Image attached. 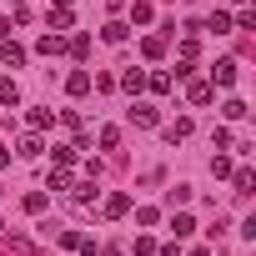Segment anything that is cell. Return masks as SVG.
<instances>
[{
    "mask_svg": "<svg viewBox=\"0 0 256 256\" xmlns=\"http://www.w3.org/2000/svg\"><path fill=\"white\" fill-rule=\"evenodd\" d=\"M76 151H80V146H56V166H70V161H76Z\"/></svg>",
    "mask_w": 256,
    "mask_h": 256,
    "instance_id": "27",
    "label": "cell"
},
{
    "mask_svg": "<svg viewBox=\"0 0 256 256\" xmlns=\"http://www.w3.org/2000/svg\"><path fill=\"white\" fill-rule=\"evenodd\" d=\"M0 60L20 70V66H26V46H20V40H6V46H0Z\"/></svg>",
    "mask_w": 256,
    "mask_h": 256,
    "instance_id": "3",
    "label": "cell"
},
{
    "mask_svg": "<svg viewBox=\"0 0 256 256\" xmlns=\"http://www.w3.org/2000/svg\"><path fill=\"white\" fill-rule=\"evenodd\" d=\"M70 26H76L70 6H50V30H70Z\"/></svg>",
    "mask_w": 256,
    "mask_h": 256,
    "instance_id": "6",
    "label": "cell"
},
{
    "mask_svg": "<svg viewBox=\"0 0 256 256\" xmlns=\"http://www.w3.org/2000/svg\"><path fill=\"white\" fill-rule=\"evenodd\" d=\"M10 246H16V251H20V256H36V246H30V241H26V236H16V231H10Z\"/></svg>",
    "mask_w": 256,
    "mask_h": 256,
    "instance_id": "30",
    "label": "cell"
},
{
    "mask_svg": "<svg viewBox=\"0 0 256 256\" xmlns=\"http://www.w3.org/2000/svg\"><path fill=\"white\" fill-rule=\"evenodd\" d=\"M131 20H136V26H146V20H151V6H146V0H136V6H131Z\"/></svg>",
    "mask_w": 256,
    "mask_h": 256,
    "instance_id": "26",
    "label": "cell"
},
{
    "mask_svg": "<svg viewBox=\"0 0 256 256\" xmlns=\"http://www.w3.org/2000/svg\"><path fill=\"white\" fill-rule=\"evenodd\" d=\"M20 206H26L30 216H40V211L50 206V196H46V191H26V201H20Z\"/></svg>",
    "mask_w": 256,
    "mask_h": 256,
    "instance_id": "14",
    "label": "cell"
},
{
    "mask_svg": "<svg viewBox=\"0 0 256 256\" xmlns=\"http://www.w3.org/2000/svg\"><path fill=\"white\" fill-rule=\"evenodd\" d=\"M100 36H106V40H110V46H120V40H126V26H120V20H110V26H106V30H100Z\"/></svg>",
    "mask_w": 256,
    "mask_h": 256,
    "instance_id": "25",
    "label": "cell"
},
{
    "mask_svg": "<svg viewBox=\"0 0 256 256\" xmlns=\"http://www.w3.org/2000/svg\"><path fill=\"white\" fill-rule=\"evenodd\" d=\"M70 201H76V206H96V176L80 181V186H70Z\"/></svg>",
    "mask_w": 256,
    "mask_h": 256,
    "instance_id": "5",
    "label": "cell"
},
{
    "mask_svg": "<svg viewBox=\"0 0 256 256\" xmlns=\"http://www.w3.org/2000/svg\"><path fill=\"white\" fill-rule=\"evenodd\" d=\"M186 136H191V120H186V116H181L176 126H166V141H186Z\"/></svg>",
    "mask_w": 256,
    "mask_h": 256,
    "instance_id": "18",
    "label": "cell"
},
{
    "mask_svg": "<svg viewBox=\"0 0 256 256\" xmlns=\"http://www.w3.org/2000/svg\"><path fill=\"white\" fill-rule=\"evenodd\" d=\"M56 6H70V0H56Z\"/></svg>",
    "mask_w": 256,
    "mask_h": 256,
    "instance_id": "33",
    "label": "cell"
},
{
    "mask_svg": "<svg viewBox=\"0 0 256 256\" xmlns=\"http://www.w3.org/2000/svg\"><path fill=\"white\" fill-rule=\"evenodd\" d=\"M10 6H26V0H10Z\"/></svg>",
    "mask_w": 256,
    "mask_h": 256,
    "instance_id": "34",
    "label": "cell"
},
{
    "mask_svg": "<svg viewBox=\"0 0 256 256\" xmlns=\"http://www.w3.org/2000/svg\"><path fill=\"white\" fill-rule=\"evenodd\" d=\"M90 50V36H70V56H86Z\"/></svg>",
    "mask_w": 256,
    "mask_h": 256,
    "instance_id": "29",
    "label": "cell"
},
{
    "mask_svg": "<svg viewBox=\"0 0 256 256\" xmlns=\"http://www.w3.org/2000/svg\"><path fill=\"white\" fill-rule=\"evenodd\" d=\"M126 211H131V196H126V191L106 196V216H126Z\"/></svg>",
    "mask_w": 256,
    "mask_h": 256,
    "instance_id": "11",
    "label": "cell"
},
{
    "mask_svg": "<svg viewBox=\"0 0 256 256\" xmlns=\"http://www.w3.org/2000/svg\"><path fill=\"white\" fill-rule=\"evenodd\" d=\"M146 86H151L156 96H166V90H171V76H166V70H151V76H146Z\"/></svg>",
    "mask_w": 256,
    "mask_h": 256,
    "instance_id": "16",
    "label": "cell"
},
{
    "mask_svg": "<svg viewBox=\"0 0 256 256\" xmlns=\"http://www.w3.org/2000/svg\"><path fill=\"white\" fill-rule=\"evenodd\" d=\"M231 186H236V196H251V186H256V176H251L246 166H231Z\"/></svg>",
    "mask_w": 256,
    "mask_h": 256,
    "instance_id": "4",
    "label": "cell"
},
{
    "mask_svg": "<svg viewBox=\"0 0 256 256\" xmlns=\"http://www.w3.org/2000/svg\"><path fill=\"white\" fill-rule=\"evenodd\" d=\"M6 166H10V151H6V146H0V171H6Z\"/></svg>",
    "mask_w": 256,
    "mask_h": 256,
    "instance_id": "31",
    "label": "cell"
},
{
    "mask_svg": "<svg viewBox=\"0 0 256 256\" xmlns=\"http://www.w3.org/2000/svg\"><path fill=\"white\" fill-rule=\"evenodd\" d=\"M236 70H241V66H236V60H221V66H216V70H211V76H216V80H211V86H236Z\"/></svg>",
    "mask_w": 256,
    "mask_h": 256,
    "instance_id": "7",
    "label": "cell"
},
{
    "mask_svg": "<svg viewBox=\"0 0 256 256\" xmlns=\"http://www.w3.org/2000/svg\"><path fill=\"white\" fill-rule=\"evenodd\" d=\"M50 120H56V110H46V106H36V110H30V126H36V131H46Z\"/></svg>",
    "mask_w": 256,
    "mask_h": 256,
    "instance_id": "20",
    "label": "cell"
},
{
    "mask_svg": "<svg viewBox=\"0 0 256 256\" xmlns=\"http://www.w3.org/2000/svg\"><path fill=\"white\" fill-rule=\"evenodd\" d=\"M120 90L141 96V90H146V70H126V76H120Z\"/></svg>",
    "mask_w": 256,
    "mask_h": 256,
    "instance_id": "10",
    "label": "cell"
},
{
    "mask_svg": "<svg viewBox=\"0 0 256 256\" xmlns=\"http://www.w3.org/2000/svg\"><path fill=\"white\" fill-rule=\"evenodd\" d=\"M40 151H46V141H40V136L30 131V136H20V151H16V156H26V161H36Z\"/></svg>",
    "mask_w": 256,
    "mask_h": 256,
    "instance_id": "8",
    "label": "cell"
},
{
    "mask_svg": "<svg viewBox=\"0 0 256 256\" xmlns=\"http://www.w3.org/2000/svg\"><path fill=\"white\" fill-rule=\"evenodd\" d=\"M211 176H231V156H211Z\"/></svg>",
    "mask_w": 256,
    "mask_h": 256,
    "instance_id": "28",
    "label": "cell"
},
{
    "mask_svg": "<svg viewBox=\"0 0 256 256\" xmlns=\"http://www.w3.org/2000/svg\"><path fill=\"white\" fill-rule=\"evenodd\" d=\"M96 141H100L106 151H116V146H120V131H116V126H100V136H96Z\"/></svg>",
    "mask_w": 256,
    "mask_h": 256,
    "instance_id": "19",
    "label": "cell"
},
{
    "mask_svg": "<svg viewBox=\"0 0 256 256\" xmlns=\"http://www.w3.org/2000/svg\"><path fill=\"white\" fill-rule=\"evenodd\" d=\"M186 96H191V106H211V100H216V86H211V80H191Z\"/></svg>",
    "mask_w": 256,
    "mask_h": 256,
    "instance_id": "1",
    "label": "cell"
},
{
    "mask_svg": "<svg viewBox=\"0 0 256 256\" xmlns=\"http://www.w3.org/2000/svg\"><path fill=\"white\" fill-rule=\"evenodd\" d=\"M141 50H146L151 60H161V56H166V40H161V36H146V40H141Z\"/></svg>",
    "mask_w": 256,
    "mask_h": 256,
    "instance_id": "15",
    "label": "cell"
},
{
    "mask_svg": "<svg viewBox=\"0 0 256 256\" xmlns=\"http://www.w3.org/2000/svg\"><path fill=\"white\" fill-rule=\"evenodd\" d=\"M166 201H171V206H186V201H191V186H186V181H181V186H171V191H166Z\"/></svg>",
    "mask_w": 256,
    "mask_h": 256,
    "instance_id": "24",
    "label": "cell"
},
{
    "mask_svg": "<svg viewBox=\"0 0 256 256\" xmlns=\"http://www.w3.org/2000/svg\"><path fill=\"white\" fill-rule=\"evenodd\" d=\"M191 256H206V251H191Z\"/></svg>",
    "mask_w": 256,
    "mask_h": 256,
    "instance_id": "35",
    "label": "cell"
},
{
    "mask_svg": "<svg viewBox=\"0 0 256 256\" xmlns=\"http://www.w3.org/2000/svg\"><path fill=\"white\" fill-rule=\"evenodd\" d=\"M66 90H70V96H86V90H90V76H86V70H70V76H66Z\"/></svg>",
    "mask_w": 256,
    "mask_h": 256,
    "instance_id": "13",
    "label": "cell"
},
{
    "mask_svg": "<svg viewBox=\"0 0 256 256\" xmlns=\"http://www.w3.org/2000/svg\"><path fill=\"white\" fill-rule=\"evenodd\" d=\"M100 256H120V251H116V246H106V251H100Z\"/></svg>",
    "mask_w": 256,
    "mask_h": 256,
    "instance_id": "32",
    "label": "cell"
},
{
    "mask_svg": "<svg viewBox=\"0 0 256 256\" xmlns=\"http://www.w3.org/2000/svg\"><path fill=\"white\" fill-rule=\"evenodd\" d=\"M0 106H20V86L10 76H0Z\"/></svg>",
    "mask_w": 256,
    "mask_h": 256,
    "instance_id": "9",
    "label": "cell"
},
{
    "mask_svg": "<svg viewBox=\"0 0 256 256\" xmlns=\"http://www.w3.org/2000/svg\"><path fill=\"white\" fill-rule=\"evenodd\" d=\"M46 186H50V191H70V171H66V166H60V171H50V181H46Z\"/></svg>",
    "mask_w": 256,
    "mask_h": 256,
    "instance_id": "23",
    "label": "cell"
},
{
    "mask_svg": "<svg viewBox=\"0 0 256 256\" xmlns=\"http://www.w3.org/2000/svg\"><path fill=\"white\" fill-rule=\"evenodd\" d=\"M171 231H176V241H181V236H191V231H196V221L181 211V216H171Z\"/></svg>",
    "mask_w": 256,
    "mask_h": 256,
    "instance_id": "17",
    "label": "cell"
},
{
    "mask_svg": "<svg viewBox=\"0 0 256 256\" xmlns=\"http://www.w3.org/2000/svg\"><path fill=\"white\" fill-rule=\"evenodd\" d=\"M156 120H161V110H156V106H146V100H136V106H131V126H156Z\"/></svg>",
    "mask_w": 256,
    "mask_h": 256,
    "instance_id": "2",
    "label": "cell"
},
{
    "mask_svg": "<svg viewBox=\"0 0 256 256\" xmlns=\"http://www.w3.org/2000/svg\"><path fill=\"white\" fill-rule=\"evenodd\" d=\"M221 116H226V120H246V116H251V110H246V106H241V100H226V106H221Z\"/></svg>",
    "mask_w": 256,
    "mask_h": 256,
    "instance_id": "22",
    "label": "cell"
},
{
    "mask_svg": "<svg viewBox=\"0 0 256 256\" xmlns=\"http://www.w3.org/2000/svg\"><path fill=\"white\" fill-rule=\"evenodd\" d=\"M206 30H216V36H226V30H231V16H226V10H216V16L206 20Z\"/></svg>",
    "mask_w": 256,
    "mask_h": 256,
    "instance_id": "21",
    "label": "cell"
},
{
    "mask_svg": "<svg viewBox=\"0 0 256 256\" xmlns=\"http://www.w3.org/2000/svg\"><path fill=\"white\" fill-rule=\"evenodd\" d=\"M60 50H66L60 36H40V40H36V56H60Z\"/></svg>",
    "mask_w": 256,
    "mask_h": 256,
    "instance_id": "12",
    "label": "cell"
}]
</instances>
